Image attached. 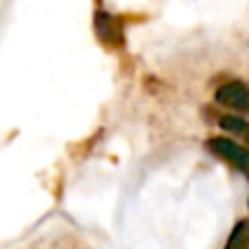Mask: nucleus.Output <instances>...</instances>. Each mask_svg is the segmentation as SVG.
<instances>
[{"mask_svg":"<svg viewBox=\"0 0 249 249\" xmlns=\"http://www.w3.org/2000/svg\"><path fill=\"white\" fill-rule=\"evenodd\" d=\"M216 103L230 109H241V112H249V90L245 83L241 81H230L216 90Z\"/></svg>","mask_w":249,"mask_h":249,"instance_id":"2","label":"nucleus"},{"mask_svg":"<svg viewBox=\"0 0 249 249\" xmlns=\"http://www.w3.org/2000/svg\"><path fill=\"white\" fill-rule=\"evenodd\" d=\"M208 149H210L214 155H219L221 160L243 168V171L249 168V149L236 144V142L230 140V138H223V136L210 138V140H208Z\"/></svg>","mask_w":249,"mask_h":249,"instance_id":"1","label":"nucleus"},{"mask_svg":"<svg viewBox=\"0 0 249 249\" xmlns=\"http://www.w3.org/2000/svg\"><path fill=\"white\" fill-rule=\"evenodd\" d=\"M243 138H245V142H247V146H249V123H247L245 131H243Z\"/></svg>","mask_w":249,"mask_h":249,"instance_id":"5","label":"nucleus"},{"mask_svg":"<svg viewBox=\"0 0 249 249\" xmlns=\"http://www.w3.org/2000/svg\"><path fill=\"white\" fill-rule=\"evenodd\" d=\"M219 124H221V129H225V131H230V133H241V136H243V131H245V127H247V121H243V118L228 114V116H221Z\"/></svg>","mask_w":249,"mask_h":249,"instance_id":"4","label":"nucleus"},{"mask_svg":"<svg viewBox=\"0 0 249 249\" xmlns=\"http://www.w3.org/2000/svg\"><path fill=\"white\" fill-rule=\"evenodd\" d=\"M245 173H247V175H249V168H247V171H245Z\"/></svg>","mask_w":249,"mask_h":249,"instance_id":"6","label":"nucleus"},{"mask_svg":"<svg viewBox=\"0 0 249 249\" xmlns=\"http://www.w3.org/2000/svg\"><path fill=\"white\" fill-rule=\"evenodd\" d=\"M225 249H249V221H238L234 225Z\"/></svg>","mask_w":249,"mask_h":249,"instance_id":"3","label":"nucleus"}]
</instances>
